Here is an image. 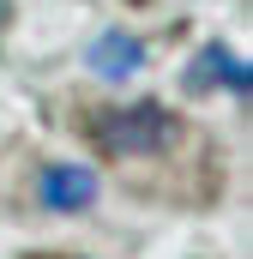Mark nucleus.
I'll return each instance as SVG.
<instances>
[{"instance_id": "1", "label": "nucleus", "mask_w": 253, "mask_h": 259, "mask_svg": "<svg viewBox=\"0 0 253 259\" xmlns=\"http://www.w3.org/2000/svg\"><path fill=\"white\" fill-rule=\"evenodd\" d=\"M175 133H181V121L163 103H133V109H109L91 127V139L103 157H151V151H169Z\"/></svg>"}, {"instance_id": "2", "label": "nucleus", "mask_w": 253, "mask_h": 259, "mask_svg": "<svg viewBox=\"0 0 253 259\" xmlns=\"http://www.w3.org/2000/svg\"><path fill=\"white\" fill-rule=\"evenodd\" d=\"M36 193H43L49 211H85V205L97 199V175L78 169V163H49V169L36 175Z\"/></svg>"}, {"instance_id": "3", "label": "nucleus", "mask_w": 253, "mask_h": 259, "mask_svg": "<svg viewBox=\"0 0 253 259\" xmlns=\"http://www.w3.org/2000/svg\"><path fill=\"white\" fill-rule=\"evenodd\" d=\"M217 84H229V97H247L253 91V78H247V66L235 61L223 42H211V49H199V61L187 66V91H217Z\"/></svg>"}, {"instance_id": "4", "label": "nucleus", "mask_w": 253, "mask_h": 259, "mask_svg": "<svg viewBox=\"0 0 253 259\" xmlns=\"http://www.w3.org/2000/svg\"><path fill=\"white\" fill-rule=\"evenodd\" d=\"M145 66V49H139V36H126V30H103L97 42H91V72L97 78H109V84H121Z\"/></svg>"}]
</instances>
